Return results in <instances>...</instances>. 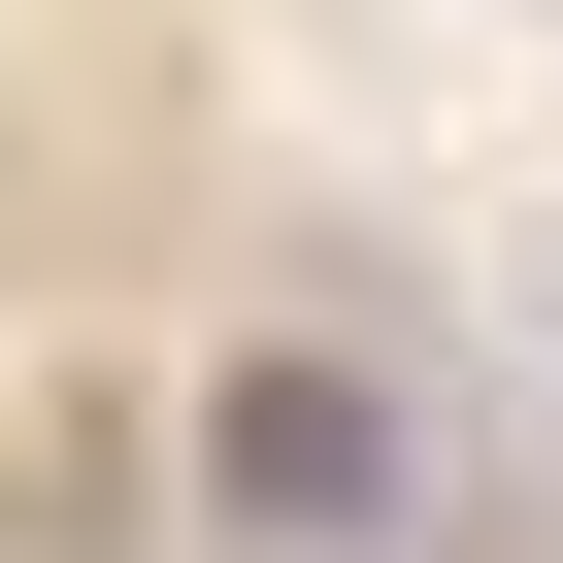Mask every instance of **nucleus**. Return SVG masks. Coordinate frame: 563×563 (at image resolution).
Wrapping results in <instances>:
<instances>
[{
    "mask_svg": "<svg viewBox=\"0 0 563 563\" xmlns=\"http://www.w3.org/2000/svg\"><path fill=\"white\" fill-rule=\"evenodd\" d=\"M199 530H232V563H398V530H431V398L332 365V332L199 365Z\"/></svg>",
    "mask_w": 563,
    "mask_h": 563,
    "instance_id": "nucleus-1",
    "label": "nucleus"
}]
</instances>
